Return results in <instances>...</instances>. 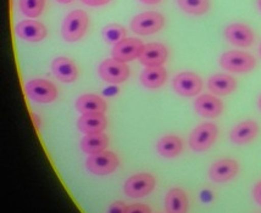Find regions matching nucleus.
Wrapping results in <instances>:
<instances>
[{
	"mask_svg": "<svg viewBox=\"0 0 261 213\" xmlns=\"http://www.w3.org/2000/svg\"><path fill=\"white\" fill-rule=\"evenodd\" d=\"M45 0H20V10L27 17L34 18L42 15Z\"/></svg>",
	"mask_w": 261,
	"mask_h": 213,
	"instance_id": "nucleus-27",
	"label": "nucleus"
},
{
	"mask_svg": "<svg viewBox=\"0 0 261 213\" xmlns=\"http://www.w3.org/2000/svg\"><path fill=\"white\" fill-rule=\"evenodd\" d=\"M24 90L31 100L38 104H50L58 98L57 86L42 78H34L27 82Z\"/></svg>",
	"mask_w": 261,
	"mask_h": 213,
	"instance_id": "nucleus-6",
	"label": "nucleus"
},
{
	"mask_svg": "<svg viewBox=\"0 0 261 213\" xmlns=\"http://www.w3.org/2000/svg\"><path fill=\"white\" fill-rule=\"evenodd\" d=\"M173 90L185 98L198 95L203 89V79L194 72H181L175 76L172 81Z\"/></svg>",
	"mask_w": 261,
	"mask_h": 213,
	"instance_id": "nucleus-9",
	"label": "nucleus"
},
{
	"mask_svg": "<svg viewBox=\"0 0 261 213\" xmlns=\"http://www.w3.org/2000/svg\"><path fill=\"white\" fill-rule=\"evenodd\" d=\"M139 2L144 3V4H148V5H156L159 4L161 0H139Z\"/></svg>",
	"mask_w": 261,
	"mask_h": 213,
	"instance_id": "nucleus-33",
	"label": "nucleus"
},
{
	"mask_svg": "<svg viewBox=\"0 0 261 213\" xmlns=\"http://www.w3.org/2000/svg\"><path fill=\"white\" fill-rule=\"evenodd\" d=\"M155 184H156V180L154 175L149 173H138L127 179L123 185V191L127 196L139 199L153 193Z\"/></svg>",
	"mask_w": 261,
	"mask_h": 213,
	"instance_id": "nucleus-8",
	"label": "nucleus"
},
{
	"mask_svg": "<svg viewBox=\"0 0 261 213\" xmlns=\"http://www.w3.org/2000/svg\"><path fill=\"white\" fill-rule=\"evenodd\" d=\"M31 117H32V119L34 121V125H36V128L39 129V128H40V123H42V121H40V118L38 117V115H37V113L32 112V113H31Z\"/></svg>",
	"mask_w": 261,
	"mask_h": 213,
	"instance_id": "nucleus-32",
	"label": "nucleus"
},
{
	"mask_svg": "<svg viewBox=\"0 0 261 213\" xmlns=\"http://www.w3.org/2000/svg\"><path fill=\"white\" fill-rule=\"evenodd\" d=\"M15 32L18 38L30 43H38L45 39L48 31L42 22L34 20H23L15 27Z\"/></svg>",
	"mask_w": 261,
	"mask_h": 213,
	"instance_id": "nucleus-13",
	"label": "nucleus"
},
{
	"mask_svg": "<svg viewBox=\"0 0 261 213\" xmlns=\"http://www.w3.org/2000/svg\"><path fill=\"white\" fill-rule=\"evenodd\" d=\"M259 134V125L253 119L239 122L229 133V140L236 145H247L251 143Z\"/></svg>",
	"mask_w": 261,
	"mask_h": 213,
	"instance_id": "nucleus-16",
	"label": "nucleus"
},
{
	"mask_svg": "<svg viewBox=\"0 0 261 213\" xmlns=\"http://www.w3.org/2000/svg\"><path fill=\"white\" fill-rule=\"evenodd\" d=\"M139 81L145 88L158 89L167 81V72L163 66L145 67L139 76Z\"/></svg>",
	"mask_w": 261,
	"mask_h": 213,
	"instance_id": "nucleus-23",
	"label": "nucleus"
},
{
	"mask_svg": "<svg viewBox=\"0 0 261 213\" xmlns=\"http://www.w3.org/2000/svg\"><path fill=\"white\" fill-rule=\"evenodd\" d=\"M169 50L161 43H149L144 45L139 61L145 67H159L166 63Z\"/></svg>",
	"mask_w": 261,
	"mask_h": 213,
	"instance_id": "nucleus-15",
	"label": "nucleus"
},
{
	"mask_svg": "<svg viewBox=\"0 0 261 213\" xmlns=\"http://www.w3.org/2000/svg\"><path fill=\"white\" fill-rule=\"evenodd\" d=\"M108 127V119L104 113H86L77 119V128L85 134L104 132Z\"/></svg>",
	"mask_w": 261,
	"mask_h": 213,
	"instance_id": "nucleus-18",
	"label": "nucleus"
},
{
	"mask_svg": "<svg viewBox=\"0 0 261 213\" xmlns=\"http://www.w3.org/2000/svg\"><path fill=\"white\" fill-rule=\"evenodd\" d=\"M120 165L119 156L113 151H101V153L89 155L86 161V167L95 175H108L116 171Z\"/></svg>",
	"mask_w": 261,
	"mask_h": 213,
	"instance_id": "nucleus-5",
	"label": "nucleus"
},
{
	"mask_svg": "<svg viewBox=\"0 0 261 213\" xmlns=\"http://www.w3.org/2000/svg\"><path fill=\"white\" fill-rule=\"evenodd\" d=\"M257 8H259L261 11V0H257Z\"/></svg>",
	"mask_w": 261,
	"mask_h": 213,
	"instance_id": "nucleus-36",
	"label": "nucleus"
},
{
	"mask_svg": "<svg viewBox=\"0 0 261 213\" xmlns=\"http://www.w3.org/2000/svg\"><path fill=\"white\" fill-rule=\"evenodd\" d=\"M187 194L179 188H173L167 191L165 197V209L166 213H187L188 212Z\"/></svg>",
	"mask_w": 261,
	"mask_h": 213,
	"instance_id": "nucleus-21",
	"label": "nucleus"
},
{
	"mask_svg": "<svg viewBox=\"0 0 261 213\" xmlns=\"http://www.w3.org/2000/svg\"><path fill=\"white\" fill-rule=\"evenodd\" d=\"M144 44L138 38H125L113 46L111 55L116 60L122 63H128L136 58H139L142 55Z\"/></svg>",
	"mask_w": 261,
	"mask_h": 213,
	"instance_id": "nucleus-10",
	"label": "nucleus"
},
{
	"mask_svg": "<svg viewBox=\"0 0 261 213\" xmlns=\"http://www.w3.org/2000/svg\"><path fill=\"white\" fill-rule=\"evenodd\" d=\"M125 213H151V208L144 203H133L127 206Z\"/></svg>",
	"mask_w": 261,
	"mask_h": 213,
	"instance_id": "nucleus-28",
	"label": "nucleus"
},
{
	"mask_svg": "<svg viewBox=\"0 0 261 213\" xmlns=\"http://www.w3.org/2000/svg\"><path fill=\"white\" fill-rule=\"evenodd\" d=\"M109 138L104 133H94V134H86L81 140V150L87 155H94L101 153L108 147Z\"/></svg>",
	"mask_w": 261,
	"mask_h": 213,
	"instance_id": "nucleus-24",
	"label": "nucleus"
},
{
	"mask_svg": "<svg viewBox=\"0 0 261 213\" xmlns=\"http://www.w3.org/2000/svg\"><path fill=\"white\" fill-rule=\"evenodd\" d=\"M83 4L87 6H93V8H99V6H104L109 4L111 0H81Z\"/></svg>",
	"mask_w": 261,
	"mask_h": 213,
	"instance_id": "nucleus-30",
	"label": "nucleus"
},
{
	"mask_svg": "<svg viewBox=\"0 0 261 213\" xmlns=\"http://www.w3.org/2000/svg\"><path fill=\"white\" fill-rule=\"evenodd\" d=\"M219 135V128L214 123H201L195 127L189 135V147L195 153H204L209 150L216 141Z\"/></svg>",
	"mask_w": 261,
	"mask_h": 213,
	"instance_id": "nucleus-4",
	"label": "nucleus"
},
{
	"mask_svg": "<svg viewBox=\"0 0 261 213\" xmlns=\"http://www.w3.org/2000/svg\"><path fill=\"white\" fill-rule=\"evenodd\" d=\"M129 67L126 63L116 60V58H107L99 65L98 75L105 82L110 84H120L127 81L129 77Z\"/></svg>",
	"mask_w": 261,
	"mask_h": 213,
	"instance_id": "nucleus-7",
	"label": "nucleus"
},
{
	"mask_svg": "<svg viewBox=\"0 0 261 213\" xmlns=\"http://www.w3.org/2000/svg\"><path fill=\"white\" fill-rule=\"evenodd\" d=\"M220 66L232 73H247L255 69L256 60L249 52L231 50L221 55Z\"/></svg>",
	"mask_w": 261,
	"mask_h": 213,
	"instance_id": "nucleus-2",
	"label": "nucleus"
},
{
	"mask_svg": "<svg viewBox=\"0 0 261 213\" xmlns=\"http://www.w3.org/2000/svg\"><path fill=\"white\" fill-rule=\"evenodd\" d=\"M51 72L60 82L72 83L79 77V69L71 58L59 56L51 63Z\"/></svg>",
	"mask_w": 261,
	"mask_h": 213,
	"instance_id": "nucleus-17",
	"label": "nucleus"
},
{
	"mask_svg": "<svg viewBox=\"0 0 261 213\" xmlns=\"http://www.w3.org/2000/svg\"><path fill=\"white\" fill-rule=\"evenodd\" d=\"M165 17L160 12L145 11L130 21V31L138 36H150L164 28Z\"/></svg>",
	"mask_w": 261,
	"mask_h": 213,
	"instance_id": "nucleus-3",
	"label": "nucleus"
},
{
	"mask_svg": "<svg viewBox=\"0 0 261 213\" xmlns=\"http://www.w3.org/2000/svg\"><path fill=\"white\" fill-rule=\"evenodd\" d=\"M76 109L80 113H105L108 104L104 99L95 94H83L76 100Z\"/></svg>",
	"mask_w": 261,
	"mask_h": 213,
	"instance_id": "nucleus-20",
	"label": "nucleus"
},
{
	"mask_svg": "<svg viewBox=\"0 0 261 213\" xmlns=\"http://www.w3.org/2000/svg\"><path fill=\"white\" fill-rule=\"evenodd\" d=\"M89 26V17L86 11L73 10L65 17L61 26V36L68 43L79 42L85 37Z\"/></svg>",
	"mask_w": 261,
	"mask_h": 213,
	"instance_id": "nucleus-1",
	"label": "nucleus"
},
{
	"mask_svg": "<svg viewBox=\"0 0 261 213\" xmlns=\"http://www.w3.org/2000/svg\"><path fill=\"white\" fill-rule=\"evenodd\" d=\"M194 110L205 118H217L223 112V103L214 95L203 94L195 99Z\"/></svg>",
	"mask_w": 261,
	"mask_h": 213,
	"instance_id": "nucleus-14",
	"label": "nucleus"
},
{
	"mask_svg": "<svg viewBox=\"0 0 261 213\" xmlns=\"http://www.w3.org/2000/svg\"><path fill=\"white\" fill-rule=\"evenodd\" d=\"M223 33L227 42L239 48H249L253 45L254 39H255L253 29L244 23L228 24Z\"/></svg>",
	"mask_w": 261,
	"mask_h": 213,
	"instance_id": "nucleus-12",
	"label": "nucleus"
},
{
	"mask_svg": "<svg viewBox=\"0 0 261 213\" xmlns=\"http://www.w3.org/2000/svg\"><path fill=\"white\" fill-rule=\"evenodd\" d=\"M253 196H254V200H255L257 205L261 206V181L256 183L255 187H254Z\"/></svg>",
	"mask_w": 261,
	"mask_h": 213,
	"instance_id": "nucleus-31",
	"label": "nucleus"
},
{
	"mask_svg": "<svg viewBox=\"0 0 261 213\" xmlns=\"http://www.w3.org/2000/svg\"><path fill=\"white\" fill-rule=\"evenodd\" d=\"M259 52H260V56H261V44H260V48H259Z\"/></svg>",
	"mask_w": 261,
	"mask_h": 213,
	"instance_id": "nucleus-37",
	"label": "nucleus"
},
{
	"mask_svg": "<svg viewBox=\"0 0 261 213\" xmlns=\"http://www.w3.org/2000/svg\"><path fill=\"white\" fill-rule=\"evenodd\" d=\"M58 3H60V4H70V3H72L73 0H57Z\"/></svg>",
	"mask_w": 261,
	"mask_h": 213,
	"instance_id": "nucleus-34",
	"label": "nucleus"
},
{
	"mask_svg": "<svg viewBox=\"0 0 261 213\" xmlns=\"http://www.w3.org/2000/svg\"><path fill=\"white\" fill-rule=\"evenodd\" d=\"M239 172V163L233 159H221L209 168V178L214 183H227Z\"/></svg>",
	"mask_w": 261,
	"mask_h": 213,
	"instance_id": "nucleus-11",
	"label": "nucleus"
},
{
	"mask_svg": "<svg viewBox=\"0 0 261 213\" xmlns=\"http://www.w3.org/2000/svg\"><path fill=\"white\" fill-rule=\"evenodd\" d=\"M177 4L186 14L194 16L206 14L210 9V0H177Z\"/></svg>",
	"mask_w": 261,
	"mask_h": 213,
	"instance_id": "nucleus-25",
	"label": "nucleus"
},
{
	"mask_svg": "<svg viewBox=\"0 0 261 213\" xmlns=\"http://www.w3.org/2000/svg\"><path fill=\"white\" fill-rule=\"evenodd\" d=\"M127 206L122 201H115L110 205L108 213H125Z\"/></svg>",
	"mask_w": 261,
	"mask_h": 213,
	"instance_id": "nucleus-29",
	"label": "nucleus"
},
{
	"mask_svg": "<svg viewBox=\"0 0 261 213\" xmlns=\"http://www.w3.org/2000/svg\"><path fill=\"white\" fill-rule=\"evenodd\" d=\"M257 106H259V109L261 110V95H260L259 100H257Z\"/></svg>",
	"mask_w": 261,
	"mask_h": 213,
	"instance_id": "nucleus-35",
	"label": "nucleus"
},
{
	"mask_svg": "<svg viewBox=\"0 0 261 213\" xmlns=\"http://www.w3.org/2000/svg\"><path fill=\"white\" fill-rule=\"evenodd\" d=\"M156 151L159 155L166 159H173L181 155L183 151V141L177 135L169 134L165 135L156 143Z\"/></svg>",
	"mask_w": 261,
	"mask_h": 213,
	"instance_id": "nucleus-22",
	"label": "nucleus"
},
{
	"mask_svg": "<svg viewBox=\"0 0 261 213\" xmlns=\"http://www.w3.org/2000/svg\"><path fill=\"white\" fill-rule=\"evenodd\" d=\"M237 81L232 76L225 75V73H216L211 76L207 81V88L213 94L219 97H226L232 94L237 89Z\"/></svg>",
	"mask_w": 261,
	"mask_h": 213,
	"instance_id": "nucleus-19",
	"label": "nucleus"
},
{
	"mask_svg": "<svg viewBox=\"0 0 261 213\" xmlns=\"http://www.w3.org/2000/svg\"><path fill=\"white\" fill-rule=\"evenodd\" d=\"M102 39L108 43V44H116L120 41L126 38L127 31L123 26L117 23H110L105 26L101 31Z\"/></svg>",
	"mask_w": 261,
	"mask_h": 213,
	"instance_id": "nucleus-26",
	"label": "nucleus"
}]
</instances>
